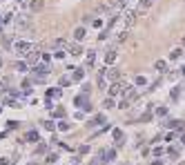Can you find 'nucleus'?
Returning a JSON list of instances; mask_svg holds the SVG:
<instances>
[{
  "mask_svg": "<svg viewBox=\"0 0 185 165\" xmlns=\"http://www.w3.org/2000/svg\"><path fill=\"white\" fill-rule=\"evenodd\" d=\"M74 36H76V40L80 43V40H82V38H85V27H78V29H76V31H74Z\"/></svg>",
  "mask_w": 185,
  "mask_h": 165,
  "instance_id": "nucleus-16",
  "label": "nucleus"
},
{
  "mask_svg": "<svg viewBox=\"0 0 185 165\" xmlns=\"http://www.w3.org/2000/svg\"><path fill=\"white\" fill-rule=\"evenodd\" d=\"M112 136H114L116 141H123V132H121V130H114V132H112Z\"/></svg>",
  "mask_w": 185,
  "mask_h": 165,
  "instance_id": "nucleus-22",
  "label": "nucleus"
},
{
  "mask_svg": "<svg viewBox=\"0 0 185 165\" xmlns=\"http://www.w3.org/2000/svg\"><path fill=\"white\" fill-rule=\"evenodd\" d=\"M165 114H167V107H163V105L156 107V116H165Z\"/></svg>",
  "mask_w": 185,
  "mask_h": 165,
  "instance_id": "nucleus-25",
  "label": "nucleus"
},
{
  "mask_svg": "<svg viewBox=\"0 0 185 165\" xmlns=\"http://www.w3.org/2000/svg\"><path fill=\"white\" fill-rule=\"evenodd\" d=\"M16 69H18V72H27V63H25V60H18V63H16Z\"/></svg>",
  "mask_w": 185,
  "mask_h": 165,
  "instance_id": "nucleus-21",
  "label": "nucleus"
},
{
  "mask_svg": "<svg viewBox=\"0 0 185 165\" xmlns=\"http://www.w3.org/2000/svg\"><path fill=\"white\" fill-rule=\"evenodd\" d=\"M154 5V0H138V7H141V9H150Z\"/></svg>",
  "mask_w": 185,
  "mask_h": 165,
  "instance_id": "nucleus-19",
  "label": "nucleus"
},
{
  "mask_svg": "<svg viewBox=\"0 0 185 165\" xmlns=\"http://www.w3.org/2000/svg\"><path fill=\"white\" fill-rule=\"evenodd\" d=\"M96 83H98V87H100V89H107V87H109V78H107V67L98 72V78H96Z\"/></svg>",
  "mask_w": 185,
  "mask_h": 165,
  "instance_id": "nucleus-4",
  "label": "nucleus"
},
{
  "mask_svg": "<svg viewBox=\"0 0 185 165\" xmlns=\"http://www.w3.org/2000/svg\"><path fill=\"white\" fill-rule=\"evenodd\" d=\"M154 67H156V72H167V63L165 60H156Z\"/></svg>",
  "mask_w": 185,
  "mask_h": 165,
  "instance_id": "nucleus-11",
  "label": "nucleus"
},
{
  "mask_svg": "<svg viewBox=\"0 0 185 165\" xmlns=\"http://www.w3.org/2000/svg\"><path fill=\"white\" fill-rule=\"evenodd\" d=\"M27 141H38V132H29L27 134Z\"/></svg>",
  "mask_w": 185,
  "mask_h": 165,
  "instance_id": "nucleus-26",
  "label": "nucleus"
},
{
  "mask_svg": "<svg viewBox=\"0 0 185 165\" xmlns=\"http://www.w3.org/2000/svg\"><path fill=\"white\" fill-rule=\"evenodd\" d=\"M123 20H125V25H127V27H132V25L136 23V11H134V9H125Z\"/></svg>",
  "mask_w": 185,
  "mask_h": 165,
  "instance_id": "nucleus-5",
  "label": "nucleus"
},
{
  "mask_svg": "<svg viewBox=\"0 0 185 165\" xmlns=\"http://www.w3.org/2000/svg\"><path fill=\"white\" fill-rule=\"evenodd\" d=\"M16 25H18V29H29V20L27 18H18Z\"/></svg>",
  "mask_w": 185,
  "mask_h": 165,
  "instance_id": "nucleus-12",
  "label": "nucleus"
},
{
  "mask_svg": "<svg viewBox=\"0 0 185 165\" xmlns=\"http://www.w3.org/2000/svg\"><path fill=\"white\" fill-rule=\"evenodd\" d=\"M45 7V0H29V9L36 14V11H40V9Z\"/></svg>",
  "mask_w": 185,
  "mask_h": 165,
  "instance_id": "nucleus-7",
  "label": "nucleus"
},
{
  "mask_svg": "<svg viewBox=\"0 0 185 165\" xmlns=\"http://www.w3.org/2000/svg\"><path fill=\"white\" fill-rule=\"evenodd\" d=\"M127 36H129V31H121V34H118V43H125Z\"/></svg>",
  "mask_w": 185,
  "mask_h": 165,
  "instance_id": "nucleus-24",
  "label": "nucleus"
},
{
  "mask_svg": "<svg viewBox=\"0 0 185 165\" xmlns=\"http://www.w3.org/2000/svg\"><path fill=\"white\" fill-rule=\"evenodd\" d=\"M103 123H105V116L103 114H96L94 121H91V125H103Z\"/></svg>",
  "mask_w": 185,
  "mask_h": 165,
  "instance_id": "nucleus-20",
  "label": "nucleus"
},
{
  "mask_svg": "<svg viewBox=\"0 0 185 165\" xmlns=\"http://www.w3.org/2000/svg\"><path fill=\"white\" fill-rule=\"evenodd\" d=\"M14 47H16V52L20 54V56H22V54H29V52L34 49V45L27 43V40H18V43H14Z\"/></svg>",
  "mask_w": 185,
  "mask_h": 165,
  "instance_id": "nucleus-3",
  "label": "nucleus"
},
{
  "mask_svg": "<svg viewBox=\"0 0 185 165\" xmlns=\"http://www.w3.org/2000/svg\"><path fill=\"white\" fill-rule=\"evenodd\" d=\"M69 54H71V56H80V54H82V47H80V45H71V47H69Z\"/></svg>",
  "mask_w": 185,
  "mask_h": 165,
  "instance_id": "nucleus-14",
  "label": "nucleus"
},
{
  "mask_svg": "<svg viewBox=\"0 0 185 165\" xmlns=\"http://www.w3.org/2000/svg\"><path fill=\"white\" fill-rule=\"evenodd\" d=\"M147 80H145V76H136V85H145Z\"/></svg>",
  "mask_w": 185,
  "mask_h": 165,
  "instance_id": "nucleus-30",
  "label": "nucleus"
},
{
  "mask_svg": "<svg viewBox=\"0 0 185 165\" xmlns=\"http://www.w3.org/2000/svg\"><path fill=\"white\" fill-rule=\"evenodd\" d=\"M129 105H132V103H129V101H125V98H123V103H121V105H118V107H121V109H127V107H129Z\"/></svg>",
  "mask_w": 185,
  "mask_h": 165,
  "instance_id": "nucleus-32",
  "label": "nucleus"
},
{
  "mask_svg": "<svg viewBox=\"0 0 185 165\" xmlns=\"http://www.w3.org/2000/svg\"><path fill=\"white\" fill-rule=\"evenodd\" d=\"M2 45L9 47V45H11V38H9V36H2Z\"/></svg>",
  "mask_w": 185,
  "mask_h": 165,
  "instance_id": "nucleus-31",
  "label": "nucleus"
},
{
  "mask_svg": "<svg viewBox=\"0 0 185 165\" xmlns=\"http://www.w3.org/2000/svg\"><path fill=\"white\" fill-rule=\"evenodd\" d=\"M125 89H127V87H125L123 80H116V83H112V85L107 87V92H109L112 98H114V96H118V94H125Z\"/></svg>",
  "mask_w": 185,
  "mask_h": 165,
  "instance_id": "nucleus-2",
  "label": "nucleus"
},
{
  "mask_svg": "<svg viewBox=\"0 0 185 165\" xmlns=\"http://www.w3.org/2000/svg\"><path fill=\"white\" fill-rule=\"evenodd\" d=\"M114 60H116V52H114V49H109V52H107V56H105V63H107V65H112Z\"/></svg>",
  "mask_w": 185,
  "mask_h": 165,
  "instance_id": "nucleus-13",
  "label": "nucleus"
},
{
  "mask_svg": "<svg viewBox=\"0 0 185 165\" xmlns=\"http://www.w3.org/2000/svg\"><path fill=\"white\" fill-rule=\"evenodd\" d=\"M107 78H109V85H112V83H116L118 78H121V72L112 67V69H107Z\"/></svg>",
  "mask_w": 185,
  "mask_h": 165,
  "instance_id": "nucleus-6",
  "label": "nucleus"
},
{
  "mask_svg": "<svg viewBox=\"0 0 185 165\" xmlns=\"http://www.w3.org/2000/svg\"><path fill=\"white\" fill-rule=\"evenodd\" d=\"M71 78H74V80H82V72H80V69H76V72L71 74Z\"/></svg>",
  "mask_w": 185,
  "mask_h": 165,
  "instance_id": "nucleus-23",
  "label": "nucleus"
},
{
  "mask_svg": "<svg viewBox=\"0 0 185 165\" xmlns=\"http://www.w3.org/2000/svg\"><path fill=\"white\" fill-rule=\"evenodd\" d=\"M181 165H185V163H181Z\"/></svg>",
  "mask_w": 185,
  "mask_h": 165,
  "instance_id": "nucleus-39",
  "label": "nucleus"
},
{
  "mask_svg": "<svg viewBox=\"0 0 185 165\" xmlns=\"http://www.w3.org/2000/svg\"><path fill=\"white\" fill-rule=\"evenodd\" d=\"M103 105H105V107H114V98H112V96H109V98H107V101H105Z\"/></svg>",
  "mask_w": 185,
  "mask_h": 165,
  "instance_id": "nucleus-28",
  "label": "nucleus"
},
{
  "mask_svg": "<svg viewBox=\"0 0 185 165\" xmlns=\"http://www.w3.org/2000/svg\"><path fill=\"white\" fill-rule=\"evenodd\" d=\"M54 47H56V49H69L67 40H62V38H56V40H54Z\"/></svg>",
  "mask_w": 185,
  "mask_h": 165,
  "instance_id": "nucleus-9",
  "label": "nucleus"
},
{
  "mask_svg": "<svg viewBox=\"0 0 185 165\" xmlns=\"http://www.w3.org/2000/svg\"><path fill=\"white\" fill-rule=\"evenodd\" d=\"M27 60H29L31 65H38V54H36V52H29V54H27Z\"/></svg>",
  "mask_w": 185,
  "mask_h": 165,
  "instance_id": "nucleus-17",
  "label": "nucleus"
},
{
  "mask_svg": "<svg viewBox=\"0 0 185 165\" xmlns=\"http://www.w3.org/2000/svg\"><path fill=\"white\" fill-rule=\"evenodd\" d=\"M109 9H125V0H107Z\"/></svg>",
  "mask_w": 185,
  "mask_h": 165,
  "instance_id": "nucleus-8",
  "label": "nucleus"
},
{
  "mask_svg": "<svg viewBox=\"0 0 185 165\" xmlns=\"http://www.w3.org/2000/svg\"><path fill=\"white\" fill-rule=\"evenodd\" d=\"M183 45H185V40H183Z\"/></svg>",
  "mask_w": 185,
  "mask_h": 165,
  "instance_id": "nucleus-40",
  "label": "nucleus"
},
{
  "mask_svg": "<svg viewBox=\"0 0 185 165\" xmlns=\"http://www.w3.org/2000/svg\"><path fill=\"white\" fill-rule=\"evenodd\" d=\"M56 161H58L56 154H49V156H47V163H56Z\"/></svg>",
  "mask_w": 185,
  "mask_h": 165,
  "instance_id": "nucleus-33",
  "label": "nucleus"
},
{
  "mask_svg": "<svg viewBox=\"0 0 185 165\" xmlns=\"http://www.w3.org/2000/svg\"><path fill=\"white\" fill-rule=\"evenodd\" d=\"M125 101H136V89H132V87H129V89H125Z\"/></svg>",
  "mask_w": 185,
  "mask_h": 165,
  "instance_id": "nucleus-10",
  "label": "nucleus"
},
{
  "mask_svg": "<svg viewBox=\"0 0 185 165\" xmlns=\"http://www.w3.org/2000/svg\"><path fill=\"white\" fill-rule=\"evenodd\" d=\"M152 165H163V161H154V163H152Z\"/></svg>",
  "mask_w": 185,
  "mask_h": 165,
  "instance_id": "nucleus-37",
  "label": "nucleus"
},
{
  "mask_svg": "<svg viewBox=\"0 0 185 165\" xmlns=\"http://www.w3.org/2000/svg\"><path fill=\"white\" fill-rule=\"evenodd\" d=\"M54 56H56L58 60H60V58H65V52H62V49H56V52H54Z\"/></svg>",
  "mask_w": 185,
  "mask_h": 165,
  "instance_id": "nucleus-29",
  "label": "nucleus"
},
{
  "mask_svg": "<svg viewBox=\"0 0 185 165\" xmlns=\"http://www.w3.org/2000/svg\"><path fill=\"white\" fill-rule=\"evenodd\" d=\"M45 152H47V145L40 143V145H38V154H45Z\"/></svg>",
  "mask_w": 185,
  "mask_h": 165,
  "instance_id": "nucleus-36",
  "label": "nucleus"
},
{
  "mask_svg": "<svg viewBox=\"0 0 185 165\" xmlns=\"http://www.w3.org/2000/svg\"><path fill=\"white\" fill-rule=\"evenodd\" d=\"M100 156H103V159H105V161H112V159H114V156H116V152H114V150H105V152H103V154H100Z\"/></svg>",
  "mask_w": 185,
  "mask_h": 165,
  "instance_id": "nucleus-18",
  "label": "nucleus"
},
{
  "mask_svg": "<svg viewBox=\"0 0 185 165\" xmlns=\"http://www.w3.org/2000/svg\"><path fill=\"white\" fill-rule=\"evenodd\" d=\"M181 54H183V49H181V47H176V49H172V52H170V58H172V60H179Z\"/></svg>",
  "mask_w": 185,
  "mask_h": 165,
  "instance_id": "nucleus-15",
  "label": "nucleus"
},
{
  "mask_svg": "<svg viewBox=\"0 0 185 165\" xmlns=\"http://www.w3.org/2000/svg\"><path fill=\"white\" fill-rule=\"evenodd\" d=\"M42 125H45V130H49V132H51V130H54V127H56V125H54V123H51V121H45V123H42Z\"/></svg>",
  "mask_w": 185,
  "mask_h": 165,
  "instance_id": "nucleus-27",
  "label": "nucleus"
},
{
  "mask_svg": "<svg viewBox=\"0 0 185 165\" xmlns=\"http://www.w3.org/2000/svg\"><path fill=\"white\" fill-rule=\"evenodd\" d=\"M94 58H96V54H94V52H89V54H87V60H89V65L94 63Z\"/></svg>",
  "mask_w": 185,
  "mask_h": 165,
  "instance_id": "nucleus-35",
  "label": "nucleus"
},
{
  "mask_svg": "<svg viewBox=\"0 0 185 165\" xmlns=\"http://www.w3.org/2000/svg\"><path fill=\"white\" fill-rule=\"evenodd\" d=\"M58 127H60L62 132H67V130H69V125H67V123H65V121H62V123H58Z\"/></svg>",
  "mask_w": 185,
  "mask_h": 165,
  "instance_id": "nucleus-34",
  "label": "nucleus"
},
{
  "mask_svg": "<svg viewBox=\"0 0 185 165\" xmlns=\"http://www.w3.org/2000/svg\"><path fill=\"white\" fill-rule=\"evenodd\" d=\"M0 67H2V58H0Z\"/></svg>",
  "mask_w": 185,
  "mask_h": 165,
  "instance_id": "nucleus-38",
  "label": "nucleus"
},
{
  "mask_svg": "<svg viewBox=\"0 0 185 165\" xmlns=\"http://www.w3.org/2000/svg\"><path fill=\"white\" fill-rule=\"evenodd\" d=\"M47 76H49V67H47V65H40V63H38V65L34 67V80H36V83H42Z\"/></svg>",
  "mask_w": 185,
  "mask_h": 165,
  "instance_id": "nucleus-1",
  "label": "nucleus"
}]
</instances>
